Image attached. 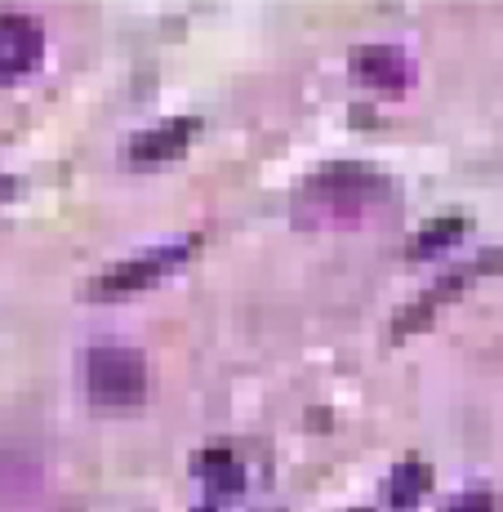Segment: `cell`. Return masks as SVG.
Returning <instances> with one entry per match:
<instances>
[{"label":"cell","instance_id":"obj_4","mask_svg":"<svg viewBox=\"0 0 503 512\" xmlns=\"http://www.w3.org/2000/svg\"><path fill=\"white\" fill-rule=\"evenodd\" d=\"M45 32L32 14H0V85L23 81L41 67Z\"/></svg>","mask_w":503,"mask_h":512},{"label":"cell","instance_id":"obj_7","mask_svg":"<svg viewBox=\"0 0 503 512\" xmlns=\"http://www.w3.org/2000/svg\"><path fill=\"white\" fill-rule=\"evenodd\" d=\"M428 490H432V468L419 464V459H406V464H397L388 477V504H392V512H410Z\"/></svg>","mask_w":503,"mask_h":512},{"label":"cell","instance_id":"obj_5","mask_svg":"<svg viewBox=\"0 0 503 512\" xmlns=\"http://www.w3.org/2000/svg\"><path fill=\"white\" fill-rule=\"evenodd\" d=\"M192 134H196V121H187V116L161 121L156 130H143L138 139H130V161H138V165L174 161V156H183V152H187Z\"/></svg>","mask_w":503,"mask_h":512},{"label":"cell","instance_id":"obj_9","mask_svg":"<svg viewBox=\"0 0 503 512\" xmlns=\"http://www.w3.org/2000/svg\"><path fill=\"white\" fill-rule=\"evenodd\" d=\"M463 228H468L463 219H437L432 228H423V232L410 241V259H428V254L450 250V245H455L459 236H463Z\"/></svg>","mask_w":503,"mask_h":512},{"label":"cell","instance_id":"obj_11","mask_svg":"<svg viewBox=\"0 0 503 512\" xmlns=\"http://www.w3.org/2000/svg\"><path fill=\"white\" fill-rule=\"evenodd\" d=\"M357 512H366V508H357Z\"/></svg>","mask_w":503,"mask_h":512},{"label":"cell","instance_id":"obj_3","mask_svg":"<svg viewBox=\"0 0 503 512\" xmlns=\"http://www.w3.org/2000/svg\"><path fill=\"white\" fill-rule=\"evenodd\" d=\"M192 241H179V245H165V250H152V254H138V259H125L116 263L112 272L90 281V299H125V294H143L147 285H156L165 272H174L179 263L187 259Z\"/></svg>","mask_w":503,"mask_h":512},{"label":"cell","instance_id":"obj_10","mask_svg":"<svg viewBox=\"0 0 503 512\" xmlns=\"http://www.w3.org/2000/svg\"><path fill=\"white\" fill-rule=\"evenodd\" d=\"M446 512H499V504L490 490H463L459 499H450Z\"/></svg>","mask_w":503,"mask_h":512},{"label":"cell","instance_id":"obj_6","mask_svg":"<svg viewBox=\"0 0 503 512\" xmlns=\"http://www.w3.org/2000/svg\"><path fill=\"white\" fill-rule=\"evenodd\" d=\"M357 76L366 85H374V90H383V94H401L410 85L414 67L397 45H366L357 54Z\"/></svg>","mask_w":503,"mask_h":512},{"label":"cell","instance_id":"obj_2","mask_svg":"<svg viewBox=\"0 0 503 512\" xmlns=\"http://www.w3.org/2000/svg\"><path fill=\"white\" fill-rule=\"evenodd\" d=\"M85 388L98 406H134L147 392V361L134 348H94L85 357Z\"/></svg>","mask_w":503,"mask_h":512},{"label":"cell","instance_id":"obj_1","mask_svg":"<svg viewBox=\"0 0 503 512\" xmlns=\"http://www.w3.org/2000/svg\"><path fill=\"white\" fill-rule=\"evenodd\" d=\"M388 196V179L383 174L366 170V165H330L317 179H308L294 196V219L299 223H317V228H330V223H357L361 214L370 210L374 201Z\"/></svg>","mask_w":503,"mask_h":512},{"label":"cell","instance_id":"obj_8","mask_svg":"<svg viewBox=\"0 0 503 512\" xmlns=\"http://www.w3.org/2000/svg\"><path fill=\"white\" fill-rule=\"evenodd\" d=\"M192 468H196V477H201L205 486H214V490H241L245 486L241 464H236V455H232V450H223V446L201 450Z\"/></svg>","mask_w":503,"mask_h":512}]
</instances>
